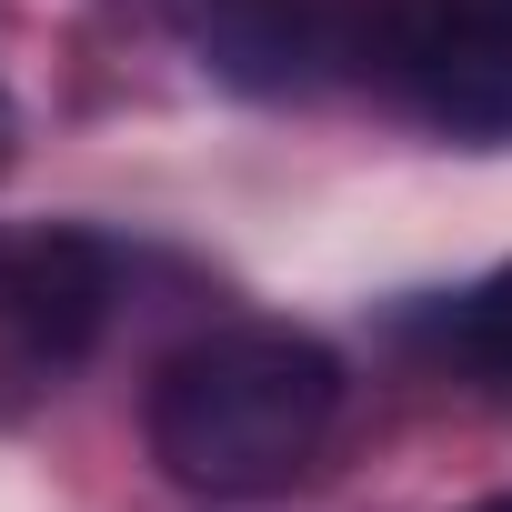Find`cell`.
I'll list each match as a JSON object with an SVG mask.
<instances>
[{
	"label": "cell",
	"mask_w": 512,
	"mask_h": 512,
	"mask_svg": "<svg viewBox=\"0 0 512 512\" xmlns=\"http://www.w3.org/2000/svg\"><path fill=\"white\" fill-rule=\"evenodd\" d=\"M352 71L412 101L442 141L512 151V0H362Z\"/></svg>",
	"instance_id": "2"
},
{
	"label": "cell",
	"mask_w": 512,
	"mask_h": 512,
	"mask_svg": "<svg viewBox=\"0 0 512 512\" xmlns=\"http://www.w3.org/2000/svg\"><path fill=\"white\" fill-rule=\"evenodd\" d=\"M462 512H512V492H482V502H462Z\"/></svg>",
	"instance_id": "7"
},
{
	"label": "cell",
	"mask_w": 512,
	"mask_h": 512,
	"mask_svg": "<svg viewBox=\"0 0 512 512\" xmlns=\"http://www.w3.org/2000/svg\"><path fill=\"white\" fill-rule=\"evenodd\" d=\"M402 332H412L422 352H442V362H462V372H482V382L502 392V382H512V262H502L492 282H472V292L412 312Z\"/></svg>",
	"instance_id": "5"
},
{
	"label": "cell",
	"mask_w": 512,
	"mask_h": 512,
	"mask_svg": "<svg viewBox=\"0 0 512 512\" xmlns=\"http://www.w3.org/2000/svg\"><path fill=\"white\" fill-rule=\"evenodd\" d=\"M171 11H201V0H171Z\"/></svg>",
	"instance_id": "8"
},
{
	"label": "cell",
	"mask_w": 512,
	"mask_h": 512,
	"mask_svg": "<svg viewBox=\"0 0 512 512\" xmlns=\"http://www.w3.org/2000/svg\"><path fill=\"white\" fill-rule=\"evenodd\" d=\"M21 151V111H11V91H0V161Z\"/></svg>",
	"instance_id": "6"
},
{
	"label": "cell",
	"mask_w": 512,
	"mask_h": 512,
	"mask_svg": "<svg viewBox=\"0 0 512 512\" xmlns=\"http://www.w3.org/2000/svg\"><path fill=\"white\" fill-rule=\"evenodd\" d=\"M332 412H342V362H332L312 332L231 322V332L181 342V352L151 372L141 432H151V462H161L181 492L251 502V492H282V482L322 452Z\"/></svg>",
	"instance_id": "1"
},
{
	"label": "cell",
	"mask_w": 512,
	"mask_h": 512,
	"mask_svg": "<svg viewBox=\"0 0 512 512\" xmlns=\"http://www.w3.org/2000/svg\"><path fill=\"white\" fill-rule=\"evenodd\" d=\"M191 41L211 81L251 101H302L332 71H352V0H201Z\"/></svg>",
	"instance_id": "4"
},
{
	"label": "cell",
	"mask_w": 512,
	"mask_h": 512,
	"mask_svg": "<svg viewBox=\"0 0 512 512\" xmlns=\"http://www.w3.org/2000/svg\"><path fill=\"white\" fill-rule=\"evenodd\" d=\"M111 241L101 231H0V402L51 392L111 322Z\"/></svg>",
	"instance_id": "3"
},
{
	"label": "cell",
	"mask_w": 512,
	"mask_h": 512,
	"mask_svg": "<svg viewBox=\"0 0 512 512\" xmlns=\"http://www.w3.org/2000/svg\"><path fill=\"white\" fill-rule=\"evenodd\" d=\"M502 402H512V382H502Z\"/></svg>",
	"instance_id": "9"
}]
</instances>
